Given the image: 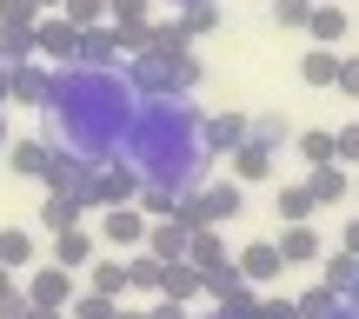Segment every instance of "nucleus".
I'll return each mask as SVG.
<instances>
[{
  "label": "nucleus",
  "mask_w": 359,
  "mask_h": 319,
  "mask_svg": "<svg viewBox=\"0 0 359 319\" xmlns=\"http://www.w3.org/2000/svg\"><path fill=\"white\" fill-rule=\"evenodd\" d=\"M47 114H53V140L67 154L107 166L133 133L140 93L127 87L120 67H60L53 74V93H47Z\"/></svg>",
  "instance_id": "f257e3e1"
},
{
  "label": "nucleus",
  "mask_w": 359,
  "mask_h": 319,
  "mask_svg": "<svg viewBox=\"0 0 359 319\" xmlns=\"http://www.w3.org/2000/svg\"><path fill=\"white\" fill-rule=\"evenodd\" d=\"M127 154H133V173L147 186H173V193H193L206 173V147H200V114L187 100H140L133 114V133H127Z\"/></svg>",
  "instance_id": "f03ea898"
},
{
  "label": "nucleus",
  "mask_w": 359,
  "mask_h": 319,
  "mask_svg": "<svg viewBox=\"0 0 359 319\" xmlns=\"http://www.w3.org/2000/svg\"><path fill=\"white\" fill-rule=\"evenodd\" d=\"M127 87L140 93V100H187V93L200 87V60H193V40H167V47L133 53Z\"/></svg>",
  "instance_id": "7ed1b4c3"
},
{
  "label": "nucleus",
  "mask_w": 359,
  "mask_h": 319,
  "mask_svg": "<svg viewBox=\"0 0 359 319\" xmlns=\"http://www.w3.org/2000/svg\"><path fill=\"white\" fill-rule=\"evenodd\" d=\"M74 47H80V27L67 20V13H40V20H34V60L74 67Z\"/></svg>",
  "instance_id": "20e7f679"
},
{
  "label": "nucleus",
  "mask_w": 359,
  "mask_h": 319,
  "mask_svg": "<svg viewBox=\"0 0 359 319\" xmlns=\"http://www.w3.org/2000/svg\"><path fill=\"white\" fill-rule=\"evenodd\" d=\"M193 206H200V226H226V219H240V213H246V186H240V179L193 186Z\"/></svg>",
  "instance_id": "39448f33"
},
{
  "label": "nucleus",
  "mask_w": 359,
  "mask_h": 319,
  "mask_svg": "<svg viewBox=\"0 0 359 319\" xmlns=\"http://www.w3.org/2000/svg\"><path fill=\"white\" fill-rule=\"evenodd\" d=\"M147 226H154V219H147L140 213V206H107V219H100V240L107 246H127V253H140V246H147Z\"/></svg>",
  "instance_id": "423d86ee"
},
{
  "label": "nucleus",
  "mask_w": 359,
  "mask_h": 319,
  "mask_svg": "<svg viewBox=\"0 0 359 319\" xmlns=\"http://www.w3.org/2000/svg\"><path fill=\"white\" fill-rule=\"evenodd\" d=\"M273 253H280L286 266H313V259H326V240L313 233V219H286L280 240H273Z\"/></svg>",
  "instance_id": "0eeeda50"
},
{
  "label": "nucleus",
  "mask_w": 359,
  "mask_h": 319,
  "mask_svg": "<svg viewBox=\"0 0 359 319\" xmlns=\"http://www.w3.org/2000/svg\"><path fill=\"white\" fill-rule=\"evenodd\" d=\"M133 193H140V173H133V166H93L87 206H127Z\"/></svg>",
  "instance_id": "6e6552de"
},
{
  "label": "nucleus",
  "mask_w": 359,
  "mask_h": 319,
  "mask_svg": "<svg viewBox=\"0 0 359 319\" xmlns=\"http://www.w3.org/2000/svg\"><path fill=\"white\" fill-rule=\"evenodd\" d=\"M27 306H74V273L67 266H34V280H27Z\"/></svg>",
  "instance_id": "1a4fd4ad"
},
{
  "label": "nucleus",
  "mask_w": 359,
  "mask_h": 319,
  "mask_svg": "<svg viewBox=\"0 0 359 319\" xmlns=\"http://www.w3.org/2000/svg\"><path fill=\"white\" fill-rule=\"evenodd\" d=\"M74 67H120V34L114 27H80V47H74Z\"/></svg>",
  "instance_id": "9d476101"
},
{
  "label": "nucleus",
  "mask_w": 359,
  "mask_h": 319,
  "mask_svg": "<svg viewBox=\"0 0 359 319\" xmlns=\"http://www.w3.org/2000/svg\"><path fill=\"white\" fill-rule=\"evenodd\" d=\"M233 179H240V186H253V179H273V166H280V147H259V140H240L233 147Z\"/></svg>",
  "instance_id": "9b49d317"
},
{
  "label": "nucleus",
  "mask_w": 359,
  "mask_h": 319,
  "mask_svg": "<svg viewBox=\"0 0 359 319\" xmlns=\"http://www.w3.org/2000/svg\"><path fill=\"white\" fill-rule=\"evenodd\" d=\"M233 266H240V280H246V286H273V280L286 273V259L273 253V240H253L240 259H233Z\"/></svg>",
  "instance_id": "f8f14e48"
},
{
  "label": "nucleus",
  "mask_w": 359,
  "mask_h": 319,
  "mask_svg": "<svg viewBox=\"0 0 359 319\" xmlns=\"http://www.w3.org/2000/svg\"><path fill=\"white\" fill-rule=\"evenodd\" d=\"M240 140H246V114H213V120H200V147H206V160H213V154H233Z\"/></svg>",
  "instance_id": "ddd939ff"
},
{
  "label": "nucleus",
  "mask_w": 359,
  "mask_h": 319,
  "mask_svg": "<svg viewBox=\"0 0 359 319\" xmlns=\"http://www.w3.org/2000/svg\"><path fill=\"white\" fill-rule=\"evenodd\" d=\"M299 34H313V47H339V40H346V7L313 0V13H306V27H299Z\"/></svg>",
  "instance_id": "4468645a"
},
{
  "label": "nucleus",
  "mask_w": 359,
  "mask_h": 319,
  "mask_svg": "<svg viewBox=\"0 0 359 319\" xmlns=\"http://www.w3.org/2000/svg\"><path fill=\"white\" fill-rule=\"evenodd\" d=\"M306 193H313V206H339L353 193V179H346V166H339V160H326V166H313V173H306Z\"/></svg>",
  "instance_id": "2eb2a0df"
},
{
  "label": "nucleus",
  "mask_w": 359,
  "mask_h": 319,
  "mask_svg": "<svg viewBox=\"0 0 359 319\" xmlns=\"http://www.w3.org/2000/svg\"><path fill=\"white\" fill-rule=\"evenodd\" d=\"M47 93H53V74L40 60H20L13 67V93L7 100H27V107H47Z\"/></svg>",
  "instance_id": "dca6fc26"
},
{
  "label": "nucleus",
  "mask_w": 359,
  "mask_h": 319,
  "mask_svg": "<svg viewBox=\"0 0 359 319\" xmlns=\"http://www.w3.org/2000/svg\"><path fill=\"white\" fill-rule=\"evenodd\" d=\"M53 266H93V233L87 226H67V233H53Z\"/></svg>",
  "instance_id": "f3484780"
},
{
  "label": "nucleus",
  "mask_w": 359,
  "mask_h": 319,
  "mask_svg": "<svg viewBox=\"0 0 359 319\" xmlns=\"http://www.w3.org/2000/svg\"><path fill=\"white\" fill-rule=\"evenodd\" d=\"M87 219V200L80 193H47V206H40V226L47 233H67V226H80Z\"/></svg>",
  "instance_id": "a211bd4d"
},
{
  "label": "nucleus",
  "mask_w": 359,
  "mask_h": 319,
  "mask_svg": "<svg viewBox=\"0 0 359 319\" xmlns=\"http://www.w3.org/2000/svg\"><path fill=\"white\" fill-rule=\"evenodd\" d=\"M193 293H200V266H187V259H167V266H160V299L187 306Z\"/></svg>",
  "instance_id": "6ab92c4d"
},
{
  "label": "nucleus",
  "mask_w": 359,
  "mask_h": 319,
  "mask_svg": "<svg viewBox=\"0 0 359 319\" xmlns=\"http://www.w3.org/2000/svg\"><path fill=\"white\" fill-rule=\"evenodd\" d=\"M147 253L167 266V259H187V226H173V219H154L147 226Z\"/></svg>",
  "instance_id": "aec40b11"
},
{
  "label": "nucleus",
  "mask_w": 359,
  "mask_h": 319,
  "mask_svg": "<svg viewBox=\"0 0 359 319\" xmlns=\"http://www.w3.org/2000/svg\"><path fill=\"white\" fill-rule=\"evenodd\" d=\"M47 160H53L47 140H13V147H7V166H13L20 179H40V173H47Z\"/></svg>",
  "instance_id": "412c9836"
},
{
  "label": "nucleus",
  "mask_w": 359,
  "mask_h": 319,
  "mask_svg": "<svg viewBox=\"0 0 359 319\" xmlns=\"http://www.w3.org/2000/svg\"><path fill=\"white\" fill-rule=\"evenodd\" d=\"M293 306H299V319H353V313H346V299H339L333 286H313V293H299Z\"/></svg>",
  "instance_id": "4be33fe9"
},
{
  "label": "nucleus",
  "mask_w": 359,
  "mask_h": 319,
  "mask_svg": "<svg viewBox=\"0 0 359 319\" xmlns=\"http://www.w3.org/2000/svg\"><path fill=\"white\" fill-rule=\"evenodd\" d=\"M0 266H7V273L34 266V233H27V226H0Z\"/></svg>",
  "instance_id": "5701e85b"
},
{
  "label": "nucleus",
  "mask_w": 359,
  "mask_h": 319,
  "mask_svg": "<svg viewBox=\"0 0 359 319\" xmlns=\"http://www.w3.org/2000/svg\"><path fill=\"white\" fill-rule=\"evenodd\" d=\"M246 140H259V147H286V140H293V120H286V114H246Z\"/></svg>",
  "instance_id": "b1692460"
},
{
  "label": "nucleus",
  "mask_w": 359,
  "mask_h": 319,
  "mask_svg": "<svg viewBox=\"0 0 359 319\" xmlns=\"http://www.w3.org/2000/svg\"><path fill=\"white\" fill-rule=\"evenodd\" d=\"M219 259H226V246H219V233L213 226H200V233H187V266H219Z\"/></svg>",
  "instance_id": "393cba45"
},
{
  "label": "nucleus",
  "mask_w": 359,
  "mask_h": 319,
  "mask_svg": "<svg viewBox=\"0 0 359 319\" xmlns=\"http://www.w3.org/2000/svg\"><path fill=\"white\" fill-rule=\"evenodd\" d=\"M333 74H339V53L333 47H313L306 60H299V80H306V87H333Z\"/></svg>",
  "instance_id": "a878e982"
},
{
  "label": "nucleus",
  "mask_w": 359,
  "mask_h": 319,
  "mask_svg": "<svg viewBox=\"0 0 359 319\" xmlns=\"http://www.w3.org/2000/svg\"><path fill=\"white\" fill-rule=\"evenodd\" d=\"M173 27H180V40H200V34H213V27H219V7H213V0H193Z\"/></svg>",
  "instance_id": "bb28decb"
},
{
  "label": "nucleus",
  "mask_w": 359,
  "mask_h": 319,
  "mask_svg": "<svg viewBox=\"0 0 359 319\" xmlns=\"http://www.w3.org/2000/svg\"><path fill=\"white\" fill-rule=\"evenodd\" d=\"M240 286H246V280H240V266H226V259H219V266H206V273H200V293H213L219 306H226V299L240 293Z\"/></svg>",
  "instance_id": "cd10ccee"
},
{
  "label": "nucleus",
  "mask_w": 359,
  "mask_h": 319,
  "mask_svg": "<svg viewBox=\"0 0 359 319\" xmlns=\"http://www.w3.org/2000/svg\"><path fill=\"white\" fill-rule=\"evenodd\" d=\"M127 293H160V259L147 253V246L127 259Z\"/></svg>",
  "instance_id": "c85d7f7f"
},
{
  "label": "nucleus",
  "mask_w": 359,
  "mask_h": 319,
  "mask_svg": "<svg viewBox=\"0 0 359 319\" xmlns=\"http://www.w3.org/2000/svg\"><path fill=\"white\" fill-rule=\"evenodd\" d=\"M326 286H333L339 299H353L359 293V259L353 253H333V259H326Z\"/></svg>",
  "instance_id": "c756f323"
},
{
  "label": "nucleus",
  "mask_w": 359,
  "mask_h": 319,
  "mask_svg": "<svg viewBox=\"0 0 359 319\" xmlns=\"http://www.w3.org/2000/svg\"><path fill=\"white\" fill-rule=\"evenodd\" d=\"M34 20H40V0H0V27L7 34H34Z\"/></svg>",
  "instance_id": "7c9ffc66"
},
{
  "label": "nucleus",
  "mask_w": 359,
  "mask_h": 319,
  "mask_svg": "<svg viewBox=\"0 0 359 319\" xmlns=\"http://www.w3.org/2000/svg\"><path fill=\"white\" fill-rule=\"evenodd\" d=\"M154 0H107V27H147Z\"/></svg>",
  "instance_id": "2f4dec72"
},
{
  "label": "nucleus",
  "mask_w": 359,
  "mask_h": 319,
  "mask_svg": "<svg viewBox=\"0 0 359 319\" xmlns=\"http://www.w3.org/2000/svg\"><path fill=\"white\" fill-rule=\"evenodd\" d=\"M173 206H180L173 186H147V179H140V213L147 219H173Z\"/></svg>",
  "instance_id": "473e14b6"
},
{
  "label": "nucleus",
  "mask_w": 359,
  "mask_h": 319,
  "mask_svg": "<svg viewBox=\"0 0 359 319\" xmlns=\"http://www.w3.org/2000/svg\"><path fill=\"white\" fill-rule=\"evenodd\" d=\"M320 206H313V193H306V179L299 186H280V219H313Z\"/></svg>",
  "instance_id": "72a5a7b5"
},
{
  "label": "nucleus",
  "mask_w": 359,
  "mask_h": 319,
  "mask_svg": "<svg viewBox=\"0 0 359 319\" xmlns=\"http://www.w3.org/2000/svg\"><path fill=\"white\" fill-rule=\"evenodd\" d=\"M93 293L120 299V293H127V266H120V259H100V266H93Z\"/></svg>",
  "instance_id": "f704fd0d"
},
{
  "label": "nucleus",
  "mask_w": 359,
  "mask_h": 319,
  "mask_svg": "<svg viewBox=\"0 0 359 319\" xmlns=\"http://www.w3.org/2000/svg\"><path fill=\"white\" fill-rule=\"evenodd\" d=\"M60 13H67L74 27H100V20H107V0H60Z\"/></svg>",
  "instance_id": "c9c22d12"
},
{
  "label": "nucleus",
  "mask_w": 359,
  "mask_h": 319,
  "mask_svg": "<svg viewBox=\"0 0 359 319\" xmlns=\"http://www.w3.org/2000/svg\"><path fill=\"white\" fill-rule=\"evenodd\" d=\"M120 306H114V299H107V293H87V299H74V306H67V319H114Z\"/></svg>",
  "instance_id": "e433bc0d"
},
{
  "label": "nucleus",
  "mask_w": 359,
  "mask_h": 319,
  "mask_svg": "<svg viewBox=\"0 0 359 319\" xmlns=\"http://www.w3.org/2000/svg\"><path fill=\"white\" fill-rule=\"evenodd\" d=\"M299 154H306V166H326L333 160V133H299Z\"/></svg>",
  "instance_id": "4c0bfd02"
},
{
  "label": "nucleus",
  "mask_w": 359,
  "mask_h": 319,
  "mask_svg": "<svg viewBox=\"0 0 359 319\" xmlns=\"http://www.w3.org/2000/svg\"><path fill=\"white\" fill-rule=\"evenodd\" d=\"M333 160H353L359 166V120H346V127L333 133Z\"/></svg>",
  "instance_id": "58836bf2"
},
{
  "label": "nucleus",
  "mask_w": 359,
  "mask_h": 319,
  "mask_svg": "<svg viewBox=\"0 0 359 319\" xmlns=\"http://www.w3.org/2000/svg\"><path fill=\"white\" fill-rule=\"evenodd\" d=\"M114 34H120V53H147L154 47V20L147 27H114Z\"/></svg>",
  "instance_id": "ea45409f"
},
{
  "label": "nucleus",
  "mask_w": 359,
  "mask_h": 319,
  "mask_svg": "<svg viewBox=\"0 0 359 319\" xmlns=\"http://www.w3.org/2000/svg\"><path fill=\"white\" fill-rule=\"evenodd\" d=\"M306 13H313V0H273V20L280 27H306Z\"/></svg>",
  "instance_id": "a19ab883"
},
{
  "label": "nucleus",
  "mask_w": 359,
  "mask_h": 319,
  "mask_svg": "<svg viewBox=\"0 0 359 319\" xmlns=\"http://www.w3.org/2000/svg\"><path fill=\"white\" fill-rule=\"evenodd\" d=\"M333 87L346 93V100H359V53H353V60H339V74H333Z\"/></svg>",
  "instance_id": "79ce46f5"
},
{
  "label": "nucleus",
  "mask_w": 359,
  "mask_h": 319,
  "mask_svg": "<svg viewBox=\"0 0 359 319\" xmlns=\"http://www.w3.org/2000/svg\"><path fill=\"white\" fill-rule=\"evenodd\" d=\"M253 319H299V306H293V299H259Z\"/></svg>",
  "instance_id": "37998d69"
},
{
  "label": "nucleus",
  "mask_w": 359,
  "mask_h": 319,
  "mask_svg": "<svg viewBox=\"0 0 359 319\" xmlns=\"http://www.w3.org/2000/svg\"><path fill=\"white\" fill-rule=\"evenodd\" d=\"M339 253H353V259H359V213L346 219V240H339Z\"/></svg>",
  "instance_id": "c03bdc74"
},
{
  "label": "nucleus",
  "mask_w": 359,
  "mask_h": 319,
  "mask_svg": "<svg viewBox=\"0 0 359 319\" xmlns=\"http://www.w3.org/2000/svg\"><path fill=\"white\" fill-rule=\"evenodd\" d=\"M147 319H187V306H173V299H160V306L147 313Z\"/></svg>",
  "instance_id": "a18cd8bd"
},
{
  "label": "nucleus",
  "mask_w": 359,
  "mask_h": 319,
  "mask_svg": "<svg viewBox=\"0 0 359 319\" xmlns=\"http://www.w3.org/2000/svg\"><path fill=\"white\" fill-rule=\"evenodd\" d=\"M13 293H20V286H13V273H7V266H0V306H7V299H13Z\"/></svg>",
  "instance_id": "49530a36"
},
{
  "label": "nucleus",
  "mask_w": 359,
  "mask_h": 319,
  "mask_svg": "<svg viewBox=\"0 0 359 319\" xmlns=\"http://www.w3.org/2000/svg\"><path fill=\"white\" fill-rule=\"evenodd\" d=\"M27 319H67L60 306H27Z\"/></svg>",
  "instance_id": "de8ad7c7"
},
{
  "label": "nucleus",
  "mask_w": 359,
  "mask_h": 319,
  "mask_svg": "<svg viewBox=\"0 0 359 319\" xmlns=\"http://www.w3.org/2000/svg\"><path fill=\"white\" fill-rule=\"evenodd\" d=\"M7 93H13V67H0V107H7Z\"/></svg>",
  "instance_id": "09e8293b"
},
{
  "label": "nucleus",
  "mask_w": 359,
  "mask_h": 319,
  "mask_svg": "<svg viewBox=\"0 0 359 319\" xmlns=\"http://www.w3.org/2000/svg\"><path fill=\"white\" fill-rule=\"evenodd\" d=\"M40 13H60V0H40Z\"/></svg>",
  "instance_id": "8fccbe9b"
},
{
  "label": "nucleus",
  "mask_w": 359,
  "mask_h": 319,
  "mask_svg": "<svg viewBox=\"0 0 359 319\" xmlns=\"http://www.w3.org/2000/svg\"><path fill=\"white\" fill-rule=\"evenodd\" d=\"M114 319H147V313H114Z\"/></svg>",
  "instance_id": "3c124183"
},
{
  "label": "nucleus",
  "mask_w": 359,
  "mask_h": 319,
  "mask_svg": "<svg viewBox=\"0 0 359 319\" xmlns=\"http://www.w3.org/2000/svg\"><path fill=\"white\" fill-rule=\"evenodd\" d=\"M0 147H7V127H0Z\"/></svg>",
  "instance_id": "603ef678"
},
{
  "label": "nucleus",
  "mask_w": 359,
  "mask_h": 319,
  "mask_svg": "<svg viewBox=\"0 0 359 319\" xmlns=\"http://www.w3.org/2000/svg\"><path fill=\"white\" fill-rule=\"evenodd\" d=\"M180 7H193V0H180Z\"/></svg>",
  "instance_id": "864d4df0"
},
{
  "label": "nucleus",
  "mask_w": 359,
  "mask_h": 319,
  "mask_svg": "<svg viewBox=\"0 0 359 319\" xmlns=\"http://www.w3.org/2000/svg\"><path fill=\"white\" fill-rule=\"evenodd\" d=\"M353 193H359V179H353Z\"/></svg>",
  "instance_id": "5fc2aeb1"
}]
</instances>
